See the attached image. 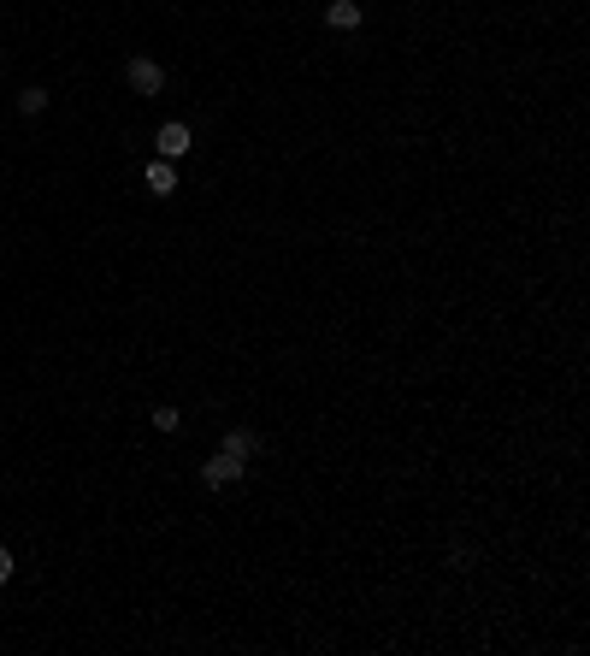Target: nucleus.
Returning a JSON list of instances; mask_svg holds the SVG:
<instances>
[{
	"mask_svg": "<svg viewBox=\"0 0 590 656\" xmlns=\"http://www.w3.org/2000/svg\"><path fill=\"white\" fill-rule=\"evenodd\" d=\"M242 479V456H230V450H219V456H207V468H201V485L207 491H225Z\"/></svg>",
	"mask_w": 590,
	"mask_h": 656,
	"instance_id": "nucleus-1",
	"label": "nucleus"
},
{
	"mask_svg": "<svg viewBox=\"0 0 590 656\" xmlns=\"http://www.w3.org/2000/svg\"><path fill=\"white\" fill-rule=\"evenodd\" d=\"M154 148H160V160H183L189 148H195V136H189V125H178V118H171V125L154 130Z\"/></svg>",
	"mask_w": 590,
	"mask_h": 656,
	"instance_id": "nucleus-2",
	"label": "nucleus"
},
{
	"mask_svg": "<svg viewBox=\"0 0 590 656\" xmlns=\"http://www.w3.org/2000/svg\"><path fill=\"white\" fill-rule=\"evenodd\" d=\"M125 77H130V89H142V95H160V83H166V72H160L154 59H130Z\"/></svg>",
	"mask_w": 590,
	"mask_h": 656,
	"instance_id": "nucleus-3",
	"label": "nucleus"
},
{
	"mask_svg": "<svg viewBox=\"0 0 590 656\" xmlns=\"http://www.w3.org/2000/svg\"><path fill=\"white\" fill-rule=\"evenodd\" d=\"M142 178H148V189H154V196H171V189H178V171H171V160H154Z\"/></svg>",
	"mask_w": 590,
	"mask_h": 656,
	"instance_id": "nucleus-4",
	"label": "nucleus"
},
{
	"mask_svg": "<svg viewBox=\"0 0 590 656\" xmlns=\"http://www.w3.org/2000/svg\"><path fill=\"white\" fill-rule=\"evenodd\" d=\"M225 450H230V456H242V461H248L254 450H260V438H254V432H242V426H237V432H225Z\"/></svg>",
	"mask_w": 590,
	"mask_h": 656,
	"instance_id": "nucleus-5",
	"label": "nucleus"
},
{
	"mask_svg": "<svg viewBox=\"0 0 590 656\" xmlns=\"http://www.w3.org/2000/svg\"><path fill=\"white\" fill-rule=\"evenodd\" d=\"M331 24L354 30V24H360V6H354V0H331Z\"/></svg>",
	"mask_w": 590,
	"mask_h": 656,
	"instance_id": "nucleus-6",
	"label": "nucleus"
},
{
	"mask_svg": "<svg viewBox=\"0 0 590 656\" xmlns=\"http://www.w3.org/2000/svg\"><path fill=\"white\" fill-rule=\"evenodd\" d=\"M42 107H48V95H42V89H24V95H18V113H24V118H36Z\"/></svg>",
	"mask_w": 590,
	"mask_h": 656,
	"instance_id": "nucleus-7",
	"label": "nucleus"
},
{
	"mask_svg": "<svg viewBox=\"0 0 590 656\" xmlns=\"http://www.w3.org/2000/svg\"><path fill=\"white\" fill-rule=\"evenodd\" d=\"M183 420H178V408H154V432H178Z\"/></svg>",
	"mask_w": 590,
	"mask_h": 656,
	"instance_id": "nucleus-8",
	"label": "nucleus"
},
{
	"mask_svg": "<svg viewBox=\"0 0 590 656\" xmlns=\"http://www.w3.org/2000/svg\"><path fill=\"white\" fill-rule=\"evenodd\" d=\"M13 580V550H6V544H0V585Z\"/></svg>",
	"mask_w": 590,
	"mask_h": 656,
	"instance_id": "nucleus-9",
	"label": "nucleus"
}]
</instances>
